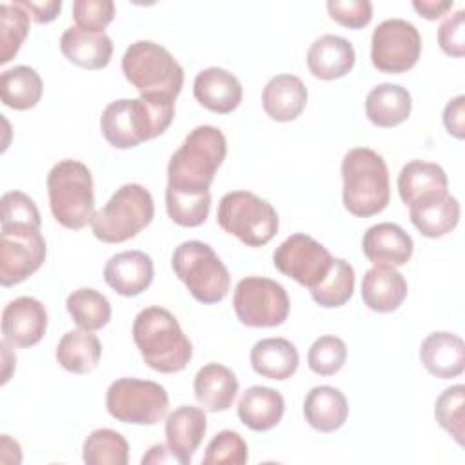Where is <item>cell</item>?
Returning <instances> with one entry per match:
<instances>
[{
	"instance_id": "obj_4",
	"label": "cell",
	"mask_w": 465,
	"mask_h": 465,
	"mask_svg": "<svg viewBox=\"0 0 465 465\" xmlns=\"http://www.w3.org/2000/svg\"><path fill=\"white\" fill-rule=\"evenodd\" d=\"M343 207L358 216L369 218L381 213L391 200L389 169L381 154L369 147H354L341 160Z\"/></svg>"
},
{
	"instance_id": "obj_50",
	"label": "cell",
	"mask_w": 465,
	"mask_h": 465,
	"mask_svg": "<svg viewBox=\"0 0 465 465\" xmlns=\"http://www.w3.org/2000/svg\"><path fill=\"white\" fill-rule=\"evenodd\" d=\"M11 343H7L5 340L0 343V349H2V358H4V371H2V385H5L7 381H9V378H11V372H13V369H15V365H16V358H15V354L11 352V347H9Z\"/></svg>"
},
{
	"instance_id": "obj_44",
	"label": "cell",
	"mask_w": 465,
	"mask_h": 465,
	"mask_svg": "<svg viewBox=\"0 0 465 465\" xmlns=\"http://www.w3.org/2000/svg\"><path fill=\"white\" fill-rule=\"evenodd\" d=\"M329 16L349 29H361L372 20V4L369 0H329Z\"/></svg>"
},
{
	"instance_id": "obj_36",
	"label": "cell",
	"mask_w": 465,
	"mask_h": 465,
	"mask_svg": "<svg viewBox=\"0 0 465 465\" xmlns=\"http://www.w3.org/2000/svg\"><path fill=\"white\" fill-rule=\"evenodd\" d=\"M82 460L87 465H127L129 443L113 429H96L84 441Z\"/></svg>"
},
{
	"instance_id": "obj_2",
	"label": "cell",
	"mask_w": 465,
	"mask_h": 465,
	"mask_svg": "<svg viewBox=\"0 0 465 465\" xmlns=\"http://www.w3.org/2000/svg\"><path fill=\"white\" fill-rule=\"evenodd\" d=\"M225 156L227 140L218 127H194L169 160L165 191L209 193L214 174Z\"/></svg>"
},
{
	"instance_id": "obj_48",
	"label": "cell",
	"mask_w": 465,
	"mask_h": 465,
	"mask_svg": "<svg viewBox=\"0 0 465 465\" xmlns=\"http://www.w3.org/2000/svg\"><path fill=\"white\" fill-rule=\"evenodd\" d=\"M412 7L418 11L420 16L427 20H436L452 9V0H414Z\"/></svg>"
},
{
	"instance_id": "obj_10",
	"label": "cell",
	"mask_w": 465,
	"mask_h": 465,
	"mask_svg": "<svg viewBox=\"0 0 465 465\" xmlns=\"http://www.w3.org/2000/svg\"><path fill=\"white\" fill-rule=\"evenodd\" d=\"M107 412L122 423L154 425L169 411L167 391L151 380L118 378L105 392Z\"/></svg>"
},
{
	"instance_id": "obj_26",
	"label": "cell",
	"mask_w": 465,
	"mask_h": 465,
	"mask_svg": "<svg viewBox=\"0 0 465 465\" xmlns=\"http://www.w3.org/2000/svg\"><path fill=\"white\" fill-rule=\"evenodd\" d=\"M283 412V396L276 389L263 385L249 387L238 401L240 421L254 432H265L274 429L282 421Z\"/></svg>"
},
{
	"instance_id": "obj_23",
	"label": "cell",
	"mask_w": 465,
	"mask_h": 465,
	"mask_svg": "<svg viewBox=\"0 0 465 465\" xmlns=\"http://www.w3.org/2000/svg\"><path fill=\"white\" fill-rule=\"evenodd\" d=\"M407 298V282L396 267L372 265L361 280V300L374 312H392Z\"/></svg>"
},
{
	"instance_id": "obj_17",
	"label": "cell",
	"mask_w": 465,
	"mask_h": 465,
	"mask_svg": "<svg viewBox=\"0 0 465 465\" xmlns=\"http://www.w3.org/2000/svg\"><path fill=\"white\" fill-rule=\"evenodd\" d=\"M449 178L441 165L425 160L407 162L398 174V193L407 207L441 198L449 191Z\"/></svg>"
},
{
	"instance_id": "obj_29",
	"label": "cell",
	"mask_w": 465,
	"mask_h": 465,
	"mask_svg": "<svg viewBox=\"0 0 465 465\" xmlns=\"http://www.w3.org/2000/svg\"><path fill=\"white\" fill-rule=\"evenodd\" d=\"M412 109L411 93L398 84H378L367 93L365 114L376 127H396L403 124Z\"/></svg>"
},
{
	"instance_id": "obj_8",
	"label": "cell",
	"mask_w": 465,
	"mask_h": 465,
	"mask_svg": "<svg viewBox=\"0 0 465 465\" xmlns=\"http://www.w3.org/2000/svg\"><path fill=\"white\" fill-rule=\"evenodd\" d=\"M154 218L151 193L140 183H125L93 214L91 229L104 243H122L134 238Z\"/></svg>"
},
{
	"instance_id": "obj_37",
	"label": "cell",
	"mask_w": 465,
	"mask_h": 465,
	"mask_svg": "<svg viewBox=\"0 0 465 465\" xmlns=\"http://www.w3.org/2000/svg\"><path fill=\"white\" fill-rule=\"evenodd\" d=\"M31 25V15L16 2L0 4V64L11 62L20 51Z\"/></svg>"
},
{
	"instance_id": "obj_11",
	"label": "cell",
	"mask_w": 465,
	"mask_h": 465,
	"mask_svg": "<svg viewBox=\"0 0 465 465\" xmlns=\"http://www.w3.org/2000/svg\"><path fill=\"white\" fill-rule=\"evenodd\" d=\"M232 307L243 325L265 329L287 320L291 302L282 283L265 276H247L234 287Z\"/></svg>"
},
{
	"instance_id": "obj_28",
	"label": "cell",
	"mask_w": 465,
	"mask_h": 465,
	"mask_svg": "<svg viewBox=\"0 0 465 465\" xmlns=\"http://www.w3.org/2000/svg\"><path fill=\"white\" fill-rule=\"evenodd\" d=\"M305 421L318 432H334L347 421L349 403L343 392L331 385L312 387L303 401Z\"/></svg>"
},
{
	"instance_id": "obj_22",
	"label": "cell",
	"mask_w": 465,
	"mask_h": 465,
	"mask_svg": "<svg viewBox=\"0 0 465 465\" xmlns=\"http://www.w3.org/2000/svg\"><path fill=\"white\" fill-rule=\"evenodd\" d=\"M356 62L352 44L338 35H322L307 51V67L314 78L336 80L345 76Z\"/></svg>"
},
{
	"instance_id": "obj_38",
	"label": "cell",
	"mask_w": 465,
	"mask_h": 465,
	"mask_svg": "<svg viewBox=\"0 0 465 465\" xmlns=\"http://www.w3.org/2000/svg\"><path fill=\"white\" fill-rule=\"evenodd\" d=\"M165 207L169 218L180 227H198L202 225L211 209V191L209 193H174L165 191Z\"/></svg>"
},
{
	"instance_id": "obj_18",
	"label": "cell",
	"mask_w": 465,
	"mask_h": 465,
	"mask_svg": "<svg viewBox=\"0 0 465 465\" xmlns=\"http://www.w3.org/2000/svg\"><path fill=\"white\" fill-rule=\"evenodd\" d=\"M361 251L374 265L401 267L411 260L414 242L398 223L381 222L365 231Z\"/></svg>"
},
{
	"instance_id": "obj_35",
	"label": "cell",
	"mask_w": 465,
	"mask_h": 465,
	"mask_svg": "<svg viewBox=\"0 0 465 465\" xmlns=\"http://www.w3.org/2000/svg\"><path fill=\"white\" fill-rule=\"evenodd\" d=\"M354 282L356 278L352 265L343 258H334L327 276L314 289H311V296L320 307H341L352 298Z\"/></svg>"
},
{
	"instance_id": "obj_16",
	"label": "cell",
	"mask_w": 465,
	"mask_h": 465,
	"mask_svg": "<svg viewBox=\"0 0 465 465\" xmlns=\"http://www.w3.org/2000/svg\"><path fill=\"white\" fill-rule=\"evenodd\" d=\"M154 278V265L143 251H124L111 256L104 267L105 283L120 296H138Z\"/></svg>"
},
{
	"instance_id": "obj_20",
	"label": "cell",
	"mask_w": 465,
	"mask_h": 465,
	"mask_svg": "<svg viewBox=\"0 0 465 465\" xmlns=\"http://www.w3.org/2000/svg\"><path fill=\"white\" fill-rule=\"evenodd\" d=\"M193 94L202 107L216 114H229L240 105L243 89L231 71L207 67L196 74L193 82Z\"/></svg>"
},
{
	"instance_id": "obj_7",
	"label": "cell",
	"mask_w": 465,
	"mask_h": 465,
	"mask_svg": "<svg viewBox=\"0 0 465 465\" xmlns=\"http://www.w3.org/2000/svg\"><path fill=\"white\" fill-rule=\"evenodd\" d=\"M178 280L200 303H218L231 289V274L209 243L200 240L182 242L171 256Z\"/></svg>"
},
{
	"instance_id": "obj_21",
	"label": "cell",
	"mask_w": 465,
	"mask_h": 465,
	"mask_svg": "<svg viewBox=\"0 0 465 465\" xmlns=\"http://www.w3.org/2000/svg\"><path fill=\"white\" fill-rule=\"evenodd\" d=\"M420 361L429 374L440 380L456 378L465 369V343L447 331L430 332L420 345Z\"/></svg>"
},
{
	"instance_id": "obj_33",
	"label": "cell",
	"mask_w": 465,
	"mask_h": 465,
	"mask_svg": "<svg viewBox=\"0 0 465 465\" xmlns=\"http://www.w3.org/2000/svg\"><path fill=\"white\" fill-rule=\"evenodd\" d=\"M42 93V78L29 65H15L0 74V96L4 105L11 109H33L40 102Z\"/></svg>"
},
{
	"instance_id": "obj_49",
	"label": "cell",
	"mask_w": 465,
	"mask_h": 465,
	"mask_svg": "<svg viewBox=\"0 0 465 465\" xmlns=\"http://www.w3.org/2000/svg\"><path fill=\"white\" fill-rule=\"evenodd\" d=\"M142 463H178L173 450L169 449V445H163V443H156L153 445L147 454H143L142 458Z\"/></svg>"
},
{
	"instance_id": "obj_31",
	"label": "cell",
	"mask_w": 465,
	"mask_h": 465,
	"mask_svg": "<svg viewBox=\"0 0 465 465\" xmlns=\"http://www.w3.org/2000/svg\"><path fill=\"white\" fill-rule=\"evenodd\" d=\"M460 202L452 194L434 198L409 207V218L412 225L425 238H441L454 231L460 222Z\"/></svg>"
},
{
	"instance_id": "obj_30",
	"label": "cell",
	"mask_w": 465,
	"mask_h": 465,
	"mask_svg": "<svg viewBox=\"0 0 465 465\" xmlns=\"http://www.w3.org/2000/svg\"><path fill=\"white\" fill-rule=\"evenodd\" d=\"M300 363V354L294 343L285 338H263L251 349V367L256 374L283 381L291 378Z\"/></svg>"
},
{
	"instance_id": "obj_47",
	"label": "cell",
	"mask_w": 465,
	"mask_h": 465,
	"mask_svg": "<svg viewBox=\"0 0 465 465\" xmlns=\"http://www.w3.org/2000/svg\"><path fill=\"white\" fill-rule=\"evenodd\" d=\"M18 4L31 15V18L36 24H49L53 22L60 9L62 2L60 0H47V2H33V0H18Z\"/></svg>"
},
{
	"instance_id": "obj_12",
	"label": "cell",
	"mask_w": 465,
	"mask_h": 465,
	"mask_svg": "<svg viewBox=\"0 0 465 465\" xmlns=\"http://www.w3.org/2000/svg\"><path fill=\"white\" fill-rule=\"evenodd\" d=\"M421 54V36L414 24L403 18H389L376 25L371 38L372 65L389 74L412 69Z\"/></svg>"
},
{
	"instance_id": "obj_25",
	"label": "cell",
	"mask_w": 465,
	"mask_h": 465,
	"mask_svg": "<svg viewBox=\"0 0 465 465\" xmlns=\"http://www.w3.org/2000/svg\"><path fill=\"white\" fill-rule=\"evenodd\" d=\"M60 49L71 64L96 71L111 62L113 40L105 33H87L71 25L60 36Z\"/></svg>"
},
{
	"instance_id": "obj_13",
	"label": "cell",
	"mask_w": 465,
	"mask_h": 465,
	"mask_svg": "<svg viewBox=\"0 0 465 465\" xmlns=\"http://www.w3.org/2000/svg\"><path fill=\"white\" fill-rule=\"evenodd\" d=\"M332 260L325 245L303 232H294L285 238L272 254L274 267L309 291L327 276Z\"/></svg>"
},
{
	"instance_id": "obj_3",
	"label": "cell",
	"mask_w": 465,
	"mask_h": 465,
	"mask_svg": "<svg viewBox=\"0 0 465 465\" xmlns=\"http://www.w3.org/2000/svg\"><path fill=\"white\" fill-rule=\"evenodd\" d=\"M133 340L145 365L163 374L183 371L193 358V345L178 320L171 311L158 305L145 307L136 314Z\"/></svg>"
},
{
	"instance_id": "obj_46",
	"label": "cell",
	"mask_w": 465,
	"mask_h": 465,
	"mask_svg": "<svg viewBox=\"0 0 465 465\" xmlns=\"http://www.w3.org/2000/svg\"><path fill=\"white\" fill-rule=\"evenodd\" d=\"M443 125L449 134L458 140L465 136V96L458 94L447 102L443 109Z\"/></svg>"
},
{
	"instance_id": "obj_27",
	"label": "cell",
	"mask_w": 465,
	"mask_h": 465,
	"mask_svg": "<svg viewBox=\"0 0 465 465\" xmlns=\"http://www.w3.org/2000/svg\"><path fill=\"white\" fill-rule=\"evenodd\" d=\"M193 389L198 403L205 411L222 412L232 405L238 392V380L229 367L207 363L198 369Z\"/></svg>"
},
{
	"instance_id": "obj_43",
	"label": "cell",
	"mask_w": 465,
	"mask_h": 465,
	"mask_svg": "<svg viewBox=\"0 0 465 465\" xmlns=\"http://www.w3.org/2000/svg\"><path fill=\"white\" fill-rule=\"evenodd\" d=\"M113 18L114 4L111 0H76L73 4V20L87 33H104Z\"/></svg>"
},
{
	"instance_id": "obj_40",
	"label": "cell",
	"mask_w": 465,
	"mask_h": 465,
	"mask_svg": "<svg viewBox=\"0 0 465 465\" xmlns=\"http://www.w3.org/2000/svg\"><path fill=\"white\" fill-rule=\"evenodd\" d=\"M347 360V345L341 338L325 334L312 341L307 352L309 369L318 376L336 374Z\"/></svg>"
},
{
	"instance_id": "obj_42",
	"label": "cell",
	"mask_w": 465,
	"mask_h": 465,
	"mask_svg": "<svg viewBox=\"0 0 465 465\" xmlns=\"http://www.w3.org/2000/svg\"><path fill=\"white\" fill-rule=\"evenodd\" d=\"M2 227L40 229L42 218L36 203L22 191H9L2 196Z\"/></svg>"
},
{
	"instance_id": "obj_19",
	"label": "cell",
	"mask_w": 465,
	"mask_h": 465,
	"mask_svg": "<svg viewBox=\"0 0 465 465\" xmlns=\"http://www.w3.org/2000/svg\"><path fill=\"white\" fill-rule=\"evenodd\" d=\"M207 430V416L202 407L180 405L165 421L167 445L180 465H189L193 454L202 443Z\"/></svg>"
},
{
	"instance_id": "obj_24",
	"label": "cell",
	"mask_w": 465,
	"mask_h": 465,
	"mask_svg": "<svg viewBox=\"0 0 465 465\" xmlns=\"http://www.w3.org/2000/svg\"><path fill=\"white\" fill-rule=\"evenodd\" d=\"M262 105L276 122L296 120L307 105V87L296 74H276L263 87Z\"/></svg>"
},
{
	"instance_id": "obj_5",
	"label": "cell",
	"mask_w": 465,
	"mask_h": 465,
	"mask_svg": "<svg viewBox=\"0 0 465 465\" xmlns=\"http://www.w3.org/2000/svg\"><path fill=\"white\" fill-rule=\"evenodd\" d=\"M47 194L53 218L71 231L91 223L94 214L93 176L80 160L65 158L53 165L47 174Z\"/></svg>"
},
{
	"instance_id": "obj_32",
	"label": "cell",
	"mask_w": 465,
	"mask_h": 465,
	"mask_svg": "<svg viewBox=\"0 0 465 465\" xmlns=\"http://www.w3.org/2000/svg\"><path fill=\"white\" fill-rule=\"evenodd\" d=\"M102 358L100 340L91 331H67L56 345V361L73 374L94 371Z\"/></svg>"
},
{
	"instance_id": "obj_6",
	"label": "cell",
	"mask_w": 465,
	"mask_h": 465,
	"mask_svg": "<svg viewBox=\"0 0 465 465\" xmlns=\"http://www.w3.org/2000/svg\"><path fill=\"white\" fill-rule=\"evenodd\" d=\"M122 73L142 96H169L176 100L183 87V69L160 44L138 40L122 56Z\"/></svg>"
},
{
	"instance_id": "obj_45",
	"label": "cell",
	"mask_w": 465,
	"mask_h": 465,
	"mask_svg": "<svg viewBox=\"0 0 465 465\" xmlns=\"http://www.w3.org/2000/svg\"><path fill=\"white\" fill-rule=\"evenodd\" d=\"M438 44L449 56L461 58L465 54V11L458 9L438 27Z\"/></svg>"
},
{
	"instance_id": "obj_41",
	"label": "cell",
	"mask_w": 465,
	"mask_h": 465,
	"mask_svg": "<svg viewBox=\"0 0 465 465\" xmlns=\"http://www.w3.org/2000/svg\"><path fill=\"white\" fill-rule=\"evenodd\" d=\"M249 460L245 440L234 430H220L205 449L202 463L205 465H243Z\"/></svg>"
},
{
	"instance_id": "obj_15",
	"label": "cell",
	"mask_w": 465,
	"mask_h": 465,
	"mask_svg": "<svg viewBox=\"0 0 465 465\" xmlns=\"http://www.w3.org/2000/svg\"><path fill=\"white\" fill-rule=\"evenodd\" d=\"M47 331V311L33 296H18L2 311V334L13 347H33Z\"/></svg>"
},
{
	"instance_id": "obj_1",
	"label": "cell",
	"mask_w": 465,
	"mask_h": 465,
	"mask_svg": "<svg viewBox=\"0 0 465 465\" xmlns=\"http://www.w3.org/2000/svg\"><path fill=\"white\" fill-rule=\"evenodd\" d=\"M174 118V100L169 96L120 98L100 116L104 138L116 149H131L167 131Z\"/></svg>"
},
{
	"instance_id": "obj_9",
	"label": "cell",
	"mask_w": 465,
	"mask_h": 465,
	"mask_svg": "<svg viewBox=\"0 0 465 465\" xmlns=\"http://www.w3.org/2000/svg\"><path fill=\"white\" fill-rule=\"evenodd\" d=\"M218 225L247 247H262L278 232V213L251 191H231L222 196L216 211Z\"/></svg>"
},
{
	"instance_id": "obj_34",
	"label": "cell",
	"mask_w": 465,
	"mask_h": 465,
	"mask_svg": "<svg viewBox=\"0 0 465 465\" xmlns=\"http://www.w3.org/2000/svg\"><path fill=\"white\" fill-rule=\"evenodd\" d=\"M65 307L73 322L84 331H98L111 320L109 300L93 287H80L73 291L65 300Z\"/></svg>"
},
{
	"instance_id": "obj_14",
	"label": "cell",
	"mask_w": 465,
	"mask_h": 465,
	"mask_svg": "<svg viewBox=\"0 0 465 465\" xmlns=\"http://www.w3.org/2000/svg\"><path fill=\"white\" fill-rule=\"evenodd\" d=\"M0 283L13 287L33 276L45 262V240L40 229L2 227Z\"/></svg>"
},
{
	"instance_id": "obj_39",
	"label": "cell",
	"mask_w": 465,
	"mask_h": 465,
	"mask_svg": "<svg viewBox=\"0 0 465 465\" xmlns=\"http://www.w3.org/2000/svg\"><path fill=\"white\" fill-rule=\"evenodd\" d=\"M463 405H465V387L461 383L445 389L434 403V418L438 425L447 430L452 440L463 447L465 423H463Z\"/></svg>"
}]
</instances>
